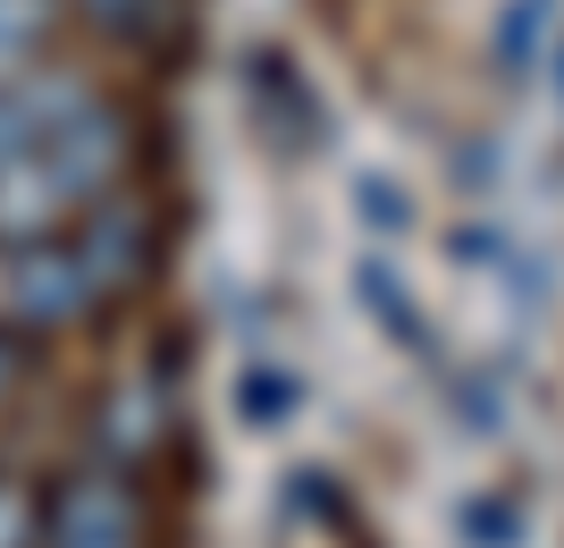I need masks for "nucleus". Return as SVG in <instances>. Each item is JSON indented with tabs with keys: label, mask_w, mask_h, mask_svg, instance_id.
<instances>
[{
	"label": "nucleus",
	"mask_w": 564,
	"mask_h": 548,
	"mask_svg": "<svg viewBox=\"0 0 564 548\" xmlns=\"http://www.w3.org/2000/svg\"><path fill=\"white\" fill-rule=\"evenodd\" d=\"M34 548H135V506L101 473H68L43 490V524Z\"/></svg>",
	"instance_id": "f257e3e1"
},
{
	"label": "nucleus",
	"mask_w": 564,
	"mask_h": 548,
	"mask_svg": "<svg viewBox=\"0 0 564 548\" xmlns=\"http://www.w3.org/2000/svg\"><path fill=\"white\" fill-rule=\"evenodd\" d=\"M51 25H59V0H0V68L34 60V43Z\"/></svg>",
	"instance_id": "f03ea898"
},
{
	"label": "nucleus",
	"mask_w": 564,
	"mask_h": 548,
	"mask_svg": "<svg viewBox=\"0 0 564 548\" xmlns=\"http://www.w3.org/2000/svg\"><path fill=\"white\" fill-rule=\"evenodd\" d=\"M34 524H43V498L18 473H0V548H34Z\"/></svg>",
	"instance_id": "7ed1b4c3"
},
{
	"label": "nucleus",
	"mask_w": 564,
	"mask_h": 548,
	"mask_svg": "<svg viewBox=\"0 0 564 548\" xmlns=\"http://www.w3.org/2000/svg\"><path fill=\"white\" fill-rule=\"evenodd\" d=\"M85 9H94V18H101V25H118V34H143V25L161 18L169 0H85Z\"/></svg>",
	"instance_id": "20e7f679"
},
{
	"label": "nucleus",
	"mask_w": 564,
	"mask_h": 548,
	"mask_svg": "<svg viewBox=\"0 0 564 548\" xmlns=\"http://www.w3.org/2000/svg\"><path fill=\"white\" fill-rule=\"evenodd\" d=\"M540 25H547V0H522V9H514V25L497 34V51H506V60H531V43H540Z\"/></svg>",
	"instance_id": "39448f33"
},
{
	"label": "nucleus",
	"mask_w": 564,
	"mask_h": 548,
	"mask_svg": "<svg viewBox=\"0 0 564 548\" xmlns=\"http://www.w3.org/2000/svg\"><path fill=\"white\" fill-rule=\"evenodd\" d=\"M9 388H18V346L0 337V397H9Z\"/></svg>",
	"instance_id": "423d86ee"
},
{
	"label": "nucleus",
	"mask_w": 564,
	"mask_h": 548,
	"mask_svg": "<svg viewBox=\"0 0 564 548\" xmlns=\"http://www.w3.org/2000/svg\"><path fill=\"white\" fill-rule=\"evenodd\" d=\"M0 76H9V68H0Z\"/></svg>",
	"instance_id": "0eeeda50"
}]
</instances>
